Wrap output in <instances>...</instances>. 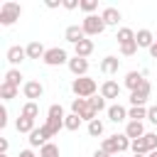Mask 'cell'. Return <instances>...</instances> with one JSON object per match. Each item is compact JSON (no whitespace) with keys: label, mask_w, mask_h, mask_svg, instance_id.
<instances>
[{"label":"cell","mask_w":157,"mask_h":157,"mask_svg":"<svg viewBox=\"0 0 157 157\" xmlns=\"http://www.w3.org/2000/svg\"><path fill=\"white\" fill-rule=\"evenodd\" d=\"M130 142H132V140H130L125 132H115V135H110V137H103L101 150L108 152V155H118V152L130 150Z\"/></svg>","instance_id":"obj_1"},{"label":"cell","mask_w":157,"mask_h":157,"mask_svg":"<svg viewBox=\"0 0 157 157\" xmlns=\"http://www.w3.org/2000/svg\"><path fill=\"white\" fill-rule=\"evenodd\" d=\"M71 91H74L76 98H91V96H96V91H101V88H98L96 78L81 76V78H74V81H71Z\"/></svg>","instance_id":"obj_2"},{"label":"cell","mask_w":157,"mask_h":157,"mask_svg":"<svg viewBox=\"0 0 157 157\" xmlns=\"http://www.w3.org/2000/svg\"><path fill=\"white\" fill-rule=\"evenodd\" d=\"M20 15H22V7H20L17 2H12V0H5V2L0 5V25H2V27H10V25H15V22L20 20Z\"/></svg>","instance_id":"obj_3"},{"label":"cell","mask_w":157,"mask_h":157,"mask_svg":"<svg viewBox=\"0 0 157 157\" xmlns=\"http://www.w3.org/2000/svg\"><path fill=\"white\" fill-rule=\"evenodd\" d=\"M81 27H83L86 37H98V34L105 32V22H103L101 15H86L83 22H81Z\"/></svg>","instance_id":"obj_4"},{"label":"cell","mask_w":157,"mask_h":157,"mask_svg":"<svg viewBox=\"0 0 157 157\" xmlns=\"http://www.w3.org/2000/svg\"><path fill=\"white\" fill-rule=\"evenodd\" d=\"M71 113H76L81 120H86V123H91V120H96L98 118V113L88 105V98H74L71 101Z\"/></svg>","instance_id":"obj_5"},{"label":"cell","mask_w":157,"mask_h":157,"mask_svg":"<svg viewBox=\"0 0 157 157\" xmlns=\"http://www.w3.org/2000/svg\"><path fill=\"white\" fill-rule=\"evenodd\" d=\"M42 61L47 66H61V64H69V54L61 47H52V49H47V54H44Z\"/></svg>","instance_id":"obj_6"},{"label":"cell","mask_w":157,"mask_h":157,"mask_svg":"<svg viewBox=\"0 0 157 157\" xmlns=\"http://www.w3.org/2000/svg\"><path fill=\"white\" fill-rule=\"evenodd\" d=\"M22 93H25V98L27 101H34L37 103V98H42L44 96V86L39 83V81H25V86H22Z\"/></svg>","instance_id":"obj_7"},{"label":"cell","mask_w":157,"mask_h":157,"mask_svg":"<svg viewBox=\"0 0 157 157\" xmlns=\"http://www.w3.org/2000/svg\"><path fill=\"white\" fill-rule=\"evenodd\" d=\"M150 93H152V86H150V81L145 78V83H142L137 91L130 93V105H145L147 98H150Z\"/></svg>","instance_id":"obj_8"},{"label":"cell","mask_w":157,"mask_h":157,"mask_svg":"<svg viewBox=\"0 0 157 157\" xmlns=\"http://www.w3.org/2000/svg\"><path fill=\"white\" fill-rule=\"evenodd\" d=\"M49 137H52V135H49V130H47L44 125H39V128H34V130L29 132V137H27V140H29V147H44V145L49 142Z\"/></svg>","instance_id":"obj_9"},{"label":"cell","mask_w":157,"mask_h":157,"mask_svg":"<svg viewBox=\"0 0 157 157\" xmlns=\"http://www.w3.org/2000/svg\"><path fill=\"white\" fill-rule=\"evenodd\" d=\"M66 66H69V71H71L76 78H81V76H88V59H81V56H71Z\"/></svg>","instance_id":"obj_10"},{"label":"cell","mask_w":157,"mask_h":157,"mask_svg":"<svg viewBox=\"0 0 157 157\" xmlns=\"http://www.w3.org/2000/svg\"><path fill=\"white\" fill-rule=\"evenodd\" d=\"M5 59L12 64V69H17V66L27 59V49H25V47H20V44H15V47H10V49H7Z\"/></svg>","instance_id":"obj_11"},{"label":"cell","mask_w":157,"mask_h":157,"mask_svg":"<svg viewBox=\"0 0 157 157\" xmlns=\"http://www.w3.org/2000/svg\"><path fill=\"white\" fill-rule=\"evenodd\" d=\"M64 39L69 42V44H78L81 39H86V32H83V27L81 25H69L66 29H64Z\"/></svg>","instance_id":"obj_12"},{"label":"cell","mask_w":157,"mask_h":157,"mask_svg":"<svg viewBox=\"0 0 157 157\" xmlns=\"http://www.w3.org/2000/svg\"><path fill=\"white\" fill-rule=\"evenodd\" d=\"M105 101L108 98H120V83L118 81H113V78H105L103 83H101V91H98Z\"/></svg>","instance_id":"obj_13"},{"label":"cell","mask_w":157,"mask_h":157,"mask_svg":"<svg viewBox=\"0 0 157 157\" xmlns=\"http://www.w3.org/2000/svg\"><path fill=\"white\" fill-rule=\"evenodd\" d=\"M93 49H96V44H93V39L91 37H86V39H81L76 47H74V56H81V59H88L91 54H93Z\"/></svg>","instance_id":"obj_14"},{"label":"cell","mask_w":157,"mask_h":157,"mask_svg":"<svg viewBox=\"0 0 157 157\" xmlns=\"http://www.w3.org/2000/svg\"><path fill=\"white\" fill-rule=\"evenodd\" d=\"M123 83H125V88H130V93H132V91H137V88L145 83V74H142V71H128Z\"/></svg>","instance_id":"obj_15"},{"label":"cell","mask_w":157,"mask_h":157,"mask_svg":"<svg viewBox=\"0 0 157 157\" xmlns=\"http://www.w3.org/2000/svg\"><path fill=\"white\" fill-rule=\"evenodd\" d=\"M101 17H103L105 27H118V22L123 20V15H120V10H118V7H103Z\"/></svg>","instance_id":"obj_16"},{"label":"cell","mask_w":157,"mask_h":157,"mask_svg":"<svg viewBox=\"0 0 157 157\" xmlns=\"http://www.w3.org/2000/svg\"><path fill=\"white\" fill-rule=\"evenodd\" d=\"M108 120L110 123H123V120H128V110L120 105V103H113V105H108Z\"/></svg>","instance_id":"obj_17"},{"label":"cell","mask_w":157,"mask_h":157,"mask_svg":"<svg viewBox=\"0 0 157 157\" xmlns=\"http://www.w3.org/2000/svg\"><path fill=\"white\" fill-rule=\"evenodd\" d=\"M155 34L150 32V29H137V34H135V42H137V47H142V49H150L152 44H155Z\"/></svg>","instance_id":"obj_18"},{"label":"cell","mask_w":157,"mask_h":157,"mask_svg":"<svg viewBox=\"0 0 157 157\" xmlns=\"http://www.w3.org/2000/svg\"><path fill=\"white\" fill-rule=\"evenodd\" d=\"M118 69H120V59L118 56H103L101 59V71L103 74H118Z\"/></svg>","instance_id":"obj_19"},{"label":"cell","mask_w":157,"mask_h":157,"mask_svg":"<svg viewBox=\"0 0 157 157\" xmlns=\"http://www.w3.org/2000/svg\"><path fill=\"white\" fill-rule=\"evenodd\" d=\"M125 135H128L130 140L145 137V125H142V123H137V120H128V125H125Z\"/></svg>","instance_id":"obj_20"},{"label":"cell","mask_w":157,"mask_h":157,"mask_svg":"<svg viewBox=\"0 0 157 157\" xmlns=\"http://www.w3.org/2000/svg\"><path fill=\"white\" fill-rule=\"evenodd\" d=\"M25 49H27V59H44V54H47L42 42H29Z\"/></svg>","instance_id":"obj_21"},{"label":"cell","mask_w":157,"mask_h":157,"mask_svg":"<svg viewBox=\"0 0 157 157\" xmlns=\"http://www.w3.org/2000/svg\"><path fill=\"white\" fill-rule=\"evenodd\" d=\"M135 29H130V27H120L118 29V34H115V39H118V47L120 44H130V42H135Z\"/></svg>","instance_id":"obj_22"},{"label":"cell","mask_w":157,"mask_h":157,"mask_svg":"<svg viewBox=\"0 0 157 157\" xmlns=\"http://www.w3.org/2000/svg\"><path fill=\"white\" fill-rule=\"evenodd\" d=\"M2 81L10 83V86H15V88H20V83H22V71H20V69H7ZM22 86H25V83H22Z\"/></svg>","instance_id":"obj_23"},{"label":"cell","mask_w":157,"mask_h":157,"mask_svg":"<svg viewBox=\"0 0 157 157\" xmlns=\"http://www.w3.org/2000/svg\"><path fill=\"white\" fill-rule=\"evenodd\" d=\"M15 128H17V132H27V135H29V132H32L37 125H34V120H32V118H25V115H20V118L15 120Z\"/></svg>","instance_id":"obj_24"},{"label":"cell","mask_w":157,"mask_h":157,"mask_svg":"<svg viewBox=\"0 0 157 157\" xmlns=\"http://www.w3.org/2000/svg\"><path fill=\"white\" fill-rule=\"evenodd\" d=\"M128 118L142 123V120L147 118V108H145V105H130V108H128Z\"/></svg>","instance_id":"obj_25"},{"label":"cell","mask_w":157,"mask_h":157,"mask_svg":"<svg viewBox=\"0 0 157 157\" xmlns=\"http://www.w3.org/2000/svg\"><path fill=\"white\" fill-rule=\"evenodd\" d=\"M20 115H25V118H32V120H37V115H39V105H37L34 101H27V103L22 105Z\"/></svg>","instance_id":"obj_26"},{"label":"cell","mask_w":157,"mask_h":157,"mask_svg":"<svg viewBox=\"0 0 157 157\" xmlns=\"http://www.w3.org/2000/svg\"><path fill=\"white\" fill-rule=\"evenodd\" d=\"M81 123H83V120H81L76 113H69V115L64 118V130H71V132H76V130L81 128Z\"/></svg>","instance_id":"obj_27"},{"label":"cell","mask_w":157,"mask_h":157,"mask_svg":"<svg viewBox=\"0 0 157 157\" xmlns=\"http://www.w3.org/2000/svg\"><path fill=\"white\" fill-rule=\"evenodd\" d=\"M130 150H132V155H150V147H147V140L145 137L132 140L130 142Z\"/></svg>","instance_id":"obj_28"},{"label":"cell","mask_w":157,"mask_h":157,"mask_svg":"<svg viewBox=\"0 0 157 157\" xmlns=\"http://www.w3.org/2000/svg\"><path fill=\"white\" fill-rule=\"evenodd\" d=\"M17 91H20V88H15V86H10V83H5V81L0 83V98H2L5 103H7V101H12V98L17 96Z\"/></svg>","instance_id":"obj_29"},{"label":"cell","mask_w":157,"mask_h":157,"mask_svg":"<svg viewBox=\"0 0 157 157\" xmlns=\"http://www.w3.org/2000/svg\"><path fill=\"white\" fill-rule=\"evenodd\" d=\"M88 105H91L96 113H101V110H108V105H105V98H103L101 93H98V96H91V98H88Z\"/></svg>","instance_id":"obj_30"},{"label":"cell","mask_w":157,"mask_h":157,"mask_svg":"<svg viewBox=\"0 0 157 157\" xmlns=\"http://www.w3.org/2000/svg\"><path fill=\"white\" fill-rule=\"evenodd\" d=\"M47 118H52V120H64V118H66V113H64V108H61L59 103H54V105H49Z\"/></svg>","instance_id":"obj_31"},{"label":"cell","mask_w":157,"mask_h":157,"mask_svg":"<svg viewBox=\"0 0 157 157\" xmlns=\"http://www.w3.org/2000/svg\"><path fill=\"white\" fill-rule=\"evenodd\" d=\"M103 130H105V128H103V120H98V118H96V120H91V123H88V135H91V137H101V135H103Z\"/></svg>","instance_id":"obj_32"},{"label":"cell","mask_w":157,"mask_h":157,"mask_svg":"<svg viewBox=\"0 0 157 157\" xmlns=\"http://www.w3.org/2000/svg\"><path fill=\"white\" fill-rule=\"evenodd\" d=\"M39 157H59V145L47 142L44 147H39Z\"/></svg>","instance_id":"obj_33"},{"label":"cell","mask_w":157,"mask_h":157,"mask_svg":"<svg viewBox=\"0 0 157 157\" xmlns=\"http://www.w3.org/2000/svg\"><path fill=\"white\" fill-rule=\"evenodd\" d=\"M44 128H47V130H49V135L54 137V135H59V130L64 128V120H52V118H47Z\"/></svg>","instance_id":"obj_34"},{"label":"cell","mask_w":157,"mask_h":157,"mask_svg":"<svg viewBox=\"0 0 157 157\" xmlns=\"http://www.w3.org/2000/svg\"><path fill=\"white\" fill-rule=\"evenodd\" d=\"M78 10H83L86 15H96V10H98V0H81V7Z\"/></svg>","instance_id":"obj_35"},{"label":"cell","mask_w":157,"mask_h":157,"mask_svg":"<svg viewBox=\"0 0 157 157\" xmlns=\"http://www.w3.org/2000/svg\"><path fill=\"white\" fill-rule=\"evenodd\" d=\"M140 47H137V42H130V44H120V54L123 56H135V52H137Z\"/></svg>","instance_id":"obj_36"},{"label":"cell","mask_w":157,"mask_h":157,"mask_svg":"<svg viewBox=\"0 0 157 157\" xmlns=\"http://www.w3.org/2000/svg\"><path fill=\"white\" fill-rule=\"evenodd\" d=\"M145 140H147L150 152H152V150H157V132H145Z\"/></svg>","instance_id":"obj_37"},{"label":"cell","mask_w":157,"mask_h":157,"mask_svg":"<svg viewBox=\"0 0 157 157\" xmlns=\"http://www.w3.org/2000/svg\"><path fill=\"white\" fill-rule=\"evenodd\" d=\"M61 7L64 10H76V7H81V0H64Z\"/></svg>","instance_id":"obj_38"},{"label":"cell","mask_w":157,"mask_h":157,"mask_svg":"<svg viewBox=\"0 0 157 157\" xmlns=\"http://www.w3.org/2000/svg\"><path fill=\"white\" fill-rule=\"evenodd\" d=\"M147 120L157 125V105H150V108H147Z\"/></svg>","instance_id":"obj_39"},{"label":"cell","mask_w":157,"mask_h":157,"mask_svg":"<svg viewBox=\"0 0 157 157\" xmlns=\"http://www.w3.org/2000/svg\"><path fill=\"white\" fill-rule=\"evenodd\" d=\"M0 128H7V108H0Z\"/></svg>","instance_id":"obj_40"},{"label":"cell","mask_w":157,"mask_h":157,"mask_svg":"<svg viewBox=\"0 0 157 157\" xmlns=\"http://www.w3.org/2000/svg\"><path fill=\"white\" fill-rule=\"evenodd\" d=\"M7 147H10L7 137H0V155H7Z\"/></svg>","instance_id":"obj_41"},{"label":"cell","mask_w":157,"mask_h":157,"mask_svg":"<svg viewBox=\"0 0 157 157\" xmlns=\"http://www.w3.org/2000/svg\"><path fill=\"white\" fill-rule=\"evenodd\" d=\"M17 157H39V155H34V152H32V150H22V152H20V155H17Z\"/></svg>","instance_id":"obj_42"},{"label":"cell","mask_w":157,"mask_h":157,"mask_svg":"<svg viewBox=\"0 0 157 157\" xmlns=\"http://www.w3.org/2000/svg\"><path fill=\"white\" fill-rule=\"evenodd\" d=\"M44 5H47V7H49V10H54V7H59V5H61V2H56V0H47V2H44Z\"/></svg>","instance_id":"obj_43"},{"label":"cell","mask_w":157,"mask_h":157,"mask_svg":"<svg viewBox=\"0 0 157 157\" xmlns=\"http://www.w3.org/2000/svg\"><path fill=\"white\" fill-rule=\"evenodd\" d=\"M150 56H152V59H157V42L150 47Z\"/></svg>","instance_id":"obj_44"},{"label":"cell","mask_w":157,"mask_h":157,"mask_svg":"<svg viewBox=\"0 0 157 157\" xmlns=\"http://www.w3.org/2000/svg\"><path fill=\"white\" fill-rule=\"evenodd\" d=\"M93 157H113V155H108V152H103V150H96Z\"/></svg>","instance_id":"obj_45"},{"label":"cell","mask_w":157,"mask_h":157,"mask_svg":"<svg viewBox=\"0 0 157 157\" xmlns=\"http://www.w3.org/2000/svg\"><path fill=\"white\" fill-rule=\"evenodd\" d=\"M147 157H157V150H152V152H150V155H147Z\"/></svg>","instance_id":"obj_46"},{"label":"cell","mask_w":157,"mask_h":157,"mask_svg":"<svg viewBox=\"0 0 157 157\" xmlns=\"http://www.w3.org/2000/svg\"><path fill=\"white\" fill-rule=\"evenodd\" d=\"M132 157H147V155H132Z\"/></svg>","instance_id":"obj_47"},{"label":"cell","mask_w":157,"mask_h":157,"mask_svg":"<svg viewBox=\"0 0 157 157\" xmlns=\"http://www.w3.org/2000/svg\"><path fill=\"white\" fill-rule=\"evenodd\" d=\"M0 157H7V155H0Z\"/></svg>","instance_id":"obj_48"},{"label":"cell","mask_w":157,"mask_h":157,"mask_svg":"<svg viewBox=\"0 0 157 157\" xmlns=\"http://www.w3.org/2000/svg\"><path fill=\"white\" fill-rule=\"evenodd\" d=\"M155 42H157V39H155Z\"/></svg>","instance_id":"obj_49"}]
</instances>
